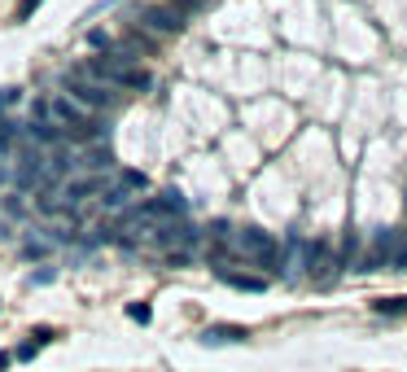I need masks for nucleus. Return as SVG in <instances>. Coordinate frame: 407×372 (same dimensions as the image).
<instances>
[{
  "label": "nucleus",
  "instance_id": "f257e3e1",
  "mask_svg": "<svg viewBox=\"0 0 407 372\" xmlns=\"http://www.w3.org/2000/svg\"><path fill=\"white\" fill-rule=\"evenodd\" d=\"M79 70H83L88 79L105 83V88H149V75H145L136 62H131L127 53H118V49L101 53V57H88Z\"/></svg>",
  "mask_w": 407,
  "mask_h": 372
},
{
  "label": "nucleus",
  "instance_id": "f03ea898",
  "mask_svg": "<svg viewBox=\"0 0 407 372\" xmlns=\"http://www.w3.org/2000/svg\"><path fill=\"white\" fill-rule=\"evenodd\" d=\"M40 114H44V123L57 127L62 136H70V131H79V136H92V110L88 105H79L70 92H49V97L40 101Z\"/></svg>",
  "mask_w": 407,
  "mask_h": 372
},
{
  "label": "nucleus",
  "instance_id": "7ed1b4c3",
  "mask_svg": "<svg viewBox=\"0 0 407 372\" xmlns=\"http://www.w3.org/2000/svg\"><path fill=\"white\" fill-rule=\"evenodd\" d=\"M228 250L236 259H245V263H258V267H276L280 263L276 237L263 232V228H236V232L228 237Z\"/></svg>",
  "mask_w": 407,
  "mask_h": 372
},
{
  "label": "nucleus",
  "instance_id": "20e7f679",
  "mask_svg": "<svg viewBox=\"0 0 407 372\" xmlns=\"http://www.w3.org/2000/svg\"><path fill=\"white\" fill-rule=\"evenodd\" d=\"M338 267H342V259H338V250H333L329 237L307 241V276H311V285H329Z\"/></svg>",
  "mask_w": 407,
  "mask_h": 372
},
{
  "label": "nucleus",
  "instance_id": "39448f33",
  "mask_svg": "<svg viewBox=\"0 0 407 372\" xmlns=\"http://www.w3.org/2000/svg\"><path fill=\"white\" fill-rule=\"evenodd\" d=\"M70 97H75L79 105H88V110L97 114V110H105V105L114 101V88H105V83L88 79L83 70H75V75H70Z\"/></svg>",
  "mask_w": 407,
  "mask_h": 372
},
{
  "label": "nucleus",
  "instance_id": "423d86ee",
  "mask_svg": "<svg viewBox=\"0 0 407 372\" xmlns=\"http://www.w3.org/2000/svg\"><path fill=\"white\" fill-rule=\"evenodd\" d=\"M140 22H145L153 35H175V31H184V14H179V9L149 5V9H140Z\"/></svg>",
  "mask_w": 407,
  "mask_h": 372
},
{
  "label": "nucleus",
  "instance_id": "0eeeda50",
  "mask_svg": "<svg viewBox=\"0 0 407 372\" xmlns=\"http://www.w3.org/2000/svg\"><path fill=\"white\" fill-rule=\"evenodd\" d=\"M280 267H285V281H298L307 272V241L298 232L285 237V250H280Z\"/></svg>",
  "mask_w": 407,
  "mask_h": 372
},
{
  "label": "nucleus",
  "instance_id": "6e6552de",
  "mask_svg": "<svg viewBox=\"0 0 407 372\" xmlns=\"http://www.w3.org/2000/svg\"><path fill=\"white\" fill-rule=\"evenodd\" d=\"M223 285H232V289H241V294H263L267 289V276H245V272H228V267H219L214 272Z\"/></svg>",
  "mask_w": 407,
  "mask_h": 372
},
{
  "label": "nucleus",
  "instance_id": "1a4fd4ad",
  "mask_svg": "<svg viewBox=\"0 0 407 372\" xmlns=\"http://www.w3.org/2000/svg\"><path fill=\"white\" fill-rule=\"evenodd\" d=\"M201 342H206V346H223V342H245V329H241V324H210V329L201 333Z\"/></svg>",
  "mask_w": 407,
  "mask_h": 372
},
{
  "label": "nucleus",
  "instance_id": "9d476101",
  "mask_svg": "<svg viewBox=\"0 0 407 372\" xmlns=\"http://www.w3.org/2000/svg\"><path fill=\"white\" fill-rule=\"evenodd\" d=\"M386 267H394V272L407 267V232H399V228H394V237H390V259H386Z\"/></svg>",
  "mask_w": 407,
  "mask_h": 372
},
{
  "label": "nucleus",
  "instance_id": "9b49d317",
  "mask_svg": "<svg viewBox=\"0 0 407 372\" xmlns=\"http://www.w3.org/2000/svg\"><path fill=\"white\" fill-rule=\"evenodd\" d=\"M114 188H123V193L131 197V193H140V188H149V179H145V171H118Z\"/></svg>",
  "mask_w": 407,
  "mask_h": 372
},
{
  "label": "nucleus",
  "instance_id": "f8f14e48",
  "mask_svg": "<svg viewBox=\"0 0 407 372\" xmlns=\"http://www.w3.org/2000/svg\"><path fill=\"white\" fill-rule=\"evenodd\" d=\"M377 311H381V316H403V311H407V298H381Z\"/></svg>",
  "mask_w": 407,
  "mask_h": 372
},
{
  "label": "nucleus",
  "instance_id": "ddd939ff",
  "mask_svg": "<svg viewBox=\"0 0 407 372\" xmlns=\"http://www.w3.org/2000/svg\"><path fill=\"white\" fill-rule=\"evenodd\" d=\"M49 250H53V241H27V245H22V254H27V259H44Z\"/></svg>",
  "mask_w": 407,
  "mask_h": 372
},
{
  "label": "nucleus",
  "instance_id": "4468645a",
  "mask_svg": "<svg viewBox=\"0 0 407 372\" xmlns=\"http://www.w3.org/2000/svg\"><path fill=\"white\" fill-rule=\"evenodd\" d=\"M127 316L136 320V324H149V307H145V303H131V307H127Z\"/></svg>",
  "mask_w": 407,
  "mask_h": 372
},
{
  "label": "nucleus",
  "instance_id": "2eb2a0df",
  "mask_svg": "<svg viewBox=\"0 0 407 372\" xmlns=\"http://www.w3.org/2000/svg\"><path fill=\"white\" fill-rule=\"evenodd\" d=\"M88 44H92V49H105V53L114 49V44H110V35H105V31H92V35H88Z\"/></svg>",
  "mask_w": 407,
  "mask_h": 372
},
{
  "label": "nucleus",
  "instance_id": "dca6fc26",
  "mask_svg": "<svg viewBox=\"0 0 407 372\" xmlns=\"http://www.w3.org/2000/svg\"><path fill=\"white\" fill-rule=\"evenodd\" d=\"M14 101H18V88H0V110H9Z\"/></svg>",
  "mask_w": 407,
  "mask_h": 372
},
{
  "label": "nucleus",
  "instance_id": "f3484780",
  "mask_svg": "<svg viewBox=\"0 0 407 372\" xmlns=\"http://www.w3.org/2000/svg\"><path fill=\"white\" fill-rule=\"evenodd\" d=\"M31 342H35V346H44V342H53V329H35V333H31Z\"/></svg>",
  "mask_w": 407,
  "mask_h": 372
},
{
  "label": "nucleus",
  "instance_id": "a211bd4d",
  "mask_svg": "<svg viewBox=\"0 0 407 372\" xmlns=\"http://www.w3.org/2000/svg\"><path fill=\"white\" fill-rule=\"evenodd\" d=\"M35 5H40V0H22V5H18V18H27V14H31Z\"/></svg>",
  "mask_w": 407,
  "mask_h": 372
}]
</instances>
